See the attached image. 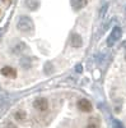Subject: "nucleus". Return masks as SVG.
<instances>
[{
    "instance_id": "1",
    "label": "nucleus",
    "mask_w": 126,
    "mask_h": 128,
    "mask_svg": "<svg viewBox=\"0 0 126 128\" xmlns=\"http://www.w3.org/2000/svg\"><path fill=\"white\" fill-rule=\"evenodd\" d=\"M17 26H18V30L24 32V34H32L33 30H35L32 19H31L29 17H27V16H22V17H20Z\"/></svg>"
},
{
    "instance_id": "2",
    "label": "nucleus",
    "mask_w": 126,
    "mask_h": 128,
    "mask_svg": "<svg viewBox=\"0 0 126 128\" xmlns=\"http://www.w3.org/2000/svg\"><path fill=\"white\" fill-rule=\"evenodd\" d=\"M121 35H122V31L119 26L113 27V30L111 31V34L108 35V38H107V45L108 46H113L116 42L121 38Z\"/></svg>"
},
{
    "instance_id": "7",
    "label": "nucleus",
    "mask_w": 126,
    "mask_h": 128,
    "mask_svg": "<svg viewBox=\"0 0 126 128\" xmlns=\"http://www.w3.org/2000/svg\"><path fill=\"white\" fill-rule=\"evenodd\" d=\"M70 5L74 10H80L87 5V0H70Z\"/></svg>"
},
{
    "instance_id": "12",
    "label": "nucleus",
    "mask_w": 126,
    "mask_h": 128,
    "mask_svg": "<svg viewBox=\"0 0 126 128\" xmlns=\"http://www.w3.org/2000/svg\"><path fill=\"white\" fill-rule=\"evenodd\" d=\"M75 70H77V72H79V73L82 72V66H80V64H79V66H77V67H75Z\"/></svg>"
},
{
    "instance_id": "13",
    "label": "nucleus",
    "mask_w": 126,
    "mask_h": 128,
    "mask_svg": "<svg viewBox=\"0 0 126 128\" xmlns=\"http://www.w3.org/2000/svg\"><path fill=\"white\" fill-rule=\"evenodd\" d=\"M125 59H126V55H125Z\"/></svg>"
},
{
    "instance_id": "8",
    "label": "nucleus",
    "mask_w": 126,
    "mask_h": 128,
    "mask_svg": "<svg viewBox=\"0 0 126 128\" xmlns=\"http://www.w3.org/2000/svg\"><path fill=\"white\" fill-rule=\"evenodd\" d=\"M14 118H15L18 122H23V120L26 119V113H24L23 110H19V112H17V113L14 114Z\"/></svg>"
},
{
    "instance_id": "5",
    "label": "nucleus",
    "mask_w": 126,
    "mask_h": 128,
    "mask_svg": "<svg viewBox=\"0 0 126 128\" xmlns=\"http://www.w3.org/2000/svg\"><path fill=\"white\" fill-rule=\"evenodd\" d=\"M70 44H71L73 48H80L83 45L82 36L79 34H71V36H70Z\"/></svg>"
},
{
    "instance_id": "3",
    "label": "nucleus",
    "mask_w": 126,
    "mask_h": 128,
    "mask_svg": "<svg viewBox=\"0 0 126 128\" xmlns=\"http://www.w3.org/2000/svg\"><path fill=\"white\" fill-rule=\"evenodd\" d=\"M33 106H35V109H37L38 112L43 113V112H46L48 109V101L45 98H38V99L35 100Z\"/></svg>"
},
{
    "instance_id": "9",
    "label": "nucleus",
    "mask_w": 126,
    "mask_h": 128,
    "mask_svg": "<svg viewBox=\"0 0 126 128\" xmlns=\"http://www.w3.org/2000/svg\"><path fill=\"white\" fill-rule=\"evenodd\" d=\"M85 128H99V127H98V124H97L96 122H89Z\"/></svg>"
},
{
    "instance_id": "10",
    "label": "nucleus",
    "mask_w": 126,
    "mask_h": 128,
    "mask_svg": "<svg viewBox=\"0 0 126 128\" xmlns=\"http://www.w3.org/2000/svg\"><path fill=\"white\" fill-rule=\"evenodd\" d=\"M106 6H107V5H104V6L102 8V10H101V17L104 16V12H106Z\"/></svg>"
},
{
    "instance_id": "6",
    "label": "nucleus",
    "mask_w": 126,
    "mask_h": 128,
    "mask_svg": "<svg viewBox=\"0 0 126 128\" xmlns=\"http://www.w3.org/2000/svg\"><path fill=\"white\" fill-rule=\"evenodd\" d=\"M78 108H79L82 112L88 113V112L92 110V104H90L87 99H80V100L78 101Z\"/></svg>"
},
{
    "instance_id": "11",
    "label": "nucleus",
    "mask_w": 126,
    "mask_h": 128,
    "mask_svg": "<svg viewBox=\"0 0 126 128\" xmlns=\"http://www.w3.org/2000/svg\"><path fill=\"white\" fill-rule=\"evenodd\" d=\"M5 128H17V127H15V126H14V124H13V123H8V124H6V127H5Z\"/></svg>"
},
{
    "instance_id": "4",
    "label": "nucleus",
    "mask_w": 126,
    "mask_h": 128,
    "mask_svg": "<svg viewBox=\"0 0 126 128\" xmlns=\"http://www.w3.org/2000/svg\"><path fill=\"white\" fill-rule=\"evenodd\" d=\"M0 73H1L4 77H6V78H15L17 77V70L13 67H9V66L3 67L1 69H0Z\"/></svg>"
}]
</instances>
